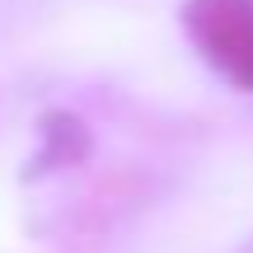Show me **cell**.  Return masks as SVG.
I'll return each instance as SVG.
<instances>
[{"mask_svg":"<svg viewBox=\"0 0 253 253\" xmlns=\"http://www.w3.org/2000/svg\"><path fill=\"white\" fill-rule=\"evenodd\" d=\"M188 33L239 84H253V5L249 0H192Z\"/></svg>","mask_w":253,"mask_h":253,"instance_id":"cell-1","label":"cell"}]
</instances>
